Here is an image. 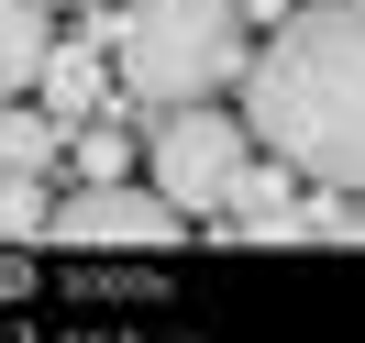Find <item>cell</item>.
Listing matches in <instances>:
<instances>
[{
    "label": "cell",
    "mask_w": 365,
    "mask_h": 343,
    "mask_svg": "<svg viewBox=\"0 0 365 343\" xmlns=\"http://www.w3.org/2000/svg\"><path fill=\"white\" fill-rule=\"evenodd\" d=\"M244 133L310 188H365V0H299L244 56Z\"/></svg>",
    "instance_id": "cell-1"
},
{
    "label": "cell",
    "mask_w": 365,
    "mask_h": 343,
    "mask_svg": "<svg viewBox=\"0 0 365 343\" xmlns=\"http://www.w3.org/2000/svg\"><path fill=\"white\" fill-rule=\"evenodd\" d=\"M244 34L255 11L244 0H122V89L155 100V111H178V100H222L244 89Z\"/></svg>",
    "instance_id": "cell-2"
},
{
    "label": "cell",
    "mask_w": 365,
    "mask_h": 343,
    "mask_svg": "<svg viewBox=\"0 0 365 343\" xmlns=\"http://www.w3.org/2000/svg\"><path fill=\"white\" fill-rule=\"evenodd\" d=\"M244 155H255L244 111H210V100H178V111H155V133H144V178L178 210H222V188H232Z\"/></svg>",
    "instance_id": "cell-3"
},
{
    "label": "cell",
    "mask_w": 365,
    "mask_h": 343,
    "mask_svg": "<svg viewBox=\"0 0 365 343\" xmlns=\"http://www.w3.org/2000/svg\"><path fill=\"white\" fill-rule=\"evenodd\" d=\"M178 222H188V210L178 200H166V188L155 178H78V200H56V244H89V255H155V244H178Z\"/></svg>",
    "instance_id": "cell-4"
},
{
    "label": "cell",
    "mask_w": 365,
    "mask_h": 343,
    "mask_svg": "<svg viewBox=\"0 0 365 343\" xmlns=\"http://www.w3.org/2000/svg\"><path fill=\"white\" fill-rule=\"evenodd\" d=\"M222 210H232V244H299V166L288 155H266V166H232V188H222Z\"/></svg>",
    "instance_id": "cell-5"
},
{
    "label": "cell",
    "mask_w": 365,
    "mask_h": 343,
    "mask_svg": "<svg viewBox=\"0 0 365 343\" xmlns=\"http://www.w3.org/2000/svg\"><path fill=\"white\" fill-rule=\"evenodd\" d=\"M45 56H56V0H0V100L45 89Z\"/></svg>",
    "instance_id": "cell-6"
},
{
    "label": "cell",
    "mask_w": 365,
    "mask_h": 343,
    "mask_svg": "<svg viewBox=\"0 0 365 343\" xmlns=\"http://www.w3.org/2000/svg\"><path fill=\"white\" fill-rule=\"evenodd\" d=\"M56 144H67V122H56V111H45L34 89H23V100H0V178H23V166H45Z\"/></svg>",
    "instance_id": "cell-7"
},
{
    "label": "cell",
    "mask_w": 365,
    "mask_h": 343,
    "mask_svg": "<svg viewBox=\"0 0 365 343\" xmlns=\"http://www.w3.org/2000/svg\"><path fill=\"white\" fill-rule=\"evenodd\" d=\"M45 222H56V200L34 188V166H23V178H0V244H34Z\"/></svg>",
    "instance_id": "cell-8"
},
{
    "label": "cell",
    "mask_w": 365,
    "mask_h": 343,
    "mask_svg": "<svg viewBox=\"0 0 365 343\" xmlns=\"http://www.w3.org/2000/svg\"><path fill=\"white\" fill-rule=\"evenodd\" d=\"M67 155H78V178H122V166H133V144H122L111 122H67Z\"/></svg>",
    "instance_id": "cell-9"
},
{
    "label": "cell",
    "mask_w": 365,
    "mask_h": 343,
    "mask_svg": "<svg viewBox=\"0 0 365 343\" xmlns=\"http://www.w3.org/2000/svg\"><path fill=\"white\" fill-rule=\"evenodd\" d=\"M45 100H56V111H89V100H100V78H89V56H78V45L45 56Z\"/></svg>",
    "instance_id": "cell-10"
},
{
    "label": "cell",
    "mask_w": 365,
    "mask_h": 343,
    "mask_svg": "<svg viewBox=\"0 0 365 343\" xmlns=\"http://www.w3.org/2000/svg\"><path fill=\"white\" fill-rule=\"evenodd\" d=\"M244 11H255V23H288V11H299V0H244Z\"/></svg>",
    "instance_id": "cell-11"
}]
</instances>
